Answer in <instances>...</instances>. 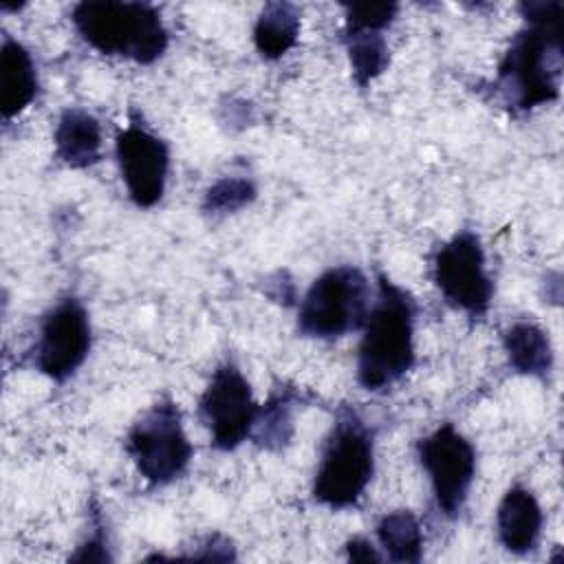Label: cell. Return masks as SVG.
Listing matches in <instances>:
<instances>
[{
  "label": "cell",
  "mask_w": 564,
  "mask_h": 564,
  "mask_svg": "<svg viewBox=\"0 0 564 564\" xmlns=\"http://www.w3.org/2000/svg\"><path fill=\"white\" fill-rule=\"evenodd\" d=\"M414 326L416 302L412 293L379 273L377 297L357 346V381L364 390L381 392L412 370L416 364Z\"/></svg>",
  "instance_id": "obj_1"
},
{
  "label": "cell",
  "mask_w": 564,
  "mask_h": 564,
  "mask_svg": "<svg viewBox=\"0 0 564 564\" xmlns=\"http://www.w3.org/2000/svg\"><path fill=\"white\" fill-rule=\"evenodd\" d=\"M564 64L562 20L527 22L509 42L494 93L509 112H531L560 97Z\"/></svg>",
  "instance_id": "obj_2"
},
{
  "label": "cell",
  "mask_w": 564,
  "mask_h": 564,
  "mask_svg": "<svg viewBox=\"0 0 564 564\" xmlns=\"http://www.w3.org/2000/svg\"><path fill=\"white\" fill-rule=\"evenodd\" d=\"M77 35L97 53L150 66L170 46L161 11L148 2L84 0L70 11Z\"/></svg>",
  "instance_id": "obj_3"
},
{
  "label": "cell",
  "mask_w": 564,
  "mask_h": 564,
  "mask_svg": "<svg viewBox=\"0 0 564 564\" xmlns=\"http://www.w3.org/2000/svg\"><path fill=\"white\" fill-rule=\"evenodd\" d=\"M372 476L375 430L352 405H339L319 454L311 496L326 509H350L361 500Z\"/></svg>",
  "instance_id": "obj_4"
},
{
  "label": "cell",
  "mask_w": 564,
  "mask_h": 564,
  "mask_svg": "<svg viewBox=\"0 0 564 564\" xmlns=\"http://www.w3.org/2000/svg\"><path fill=\"white\" fill-rule=\"evenodd\" d=\"M366 273L355 264H337L322 271L297 306V333L308 339L333 341L361 330L372 306Z\"/></svg>",
  "instance_id": "obj_5"
},
{
  "label": "cell",
  "mask_w": 564,
  "mask_h": 564,
  "mask_svg": "<svg viewBox=\"0 0 564 564\" xmlns=\"http://www.w3.org/2000/svg\"><path fill=\"white\" fill-rule=\"evenodd\" d=\"M126 452L137 474L152 487L170 485L187 471L194 445L172 397H161L132 423L126 436Z\"/></svg>",
  "instance_id": "obj_6"
},
{
  "label": "cell",
  "mask_w": 564,
  "mask_h": 564,
  "mask_svg": "<svg viewBox=\"0 0 564 564\" xmlns=\"http://www.w3.org/2000/svg\"><path fill=\"white\" fill-rule=\"evenodd\" d=\"M432 280L452 308L474 319L487 315L494 300V282L476 231L460 229L434 251Z\"/></svg>",
  "instance_id": "obj_7"
},
{
  "label": "cell",
  "mask_w": 564,
  "mask_h": 564,
  "mask_svg": "<svg viewBox=\"0 0 564 564\" xmlns=\"http://www.w3.org/2000/svg\"><path fill=\"white\" fill-rule=\"evenodd\" d=\"M416 458L427 474L438 513L447 520L458 518L476 478L471 441L454 423H441L416 441Z\"/></svg>",
  "instance_id": "obj_8"
},
{
  "label": "cell",
  "mask_w": 564,
  "mask_h": 564,
  "mask_svg": "<svg viewBox=\"0 0 564 564\" xmlns=\"http://www.w3.org/2000/svg\"><path fill=\"white\" fill-rule=\"evenodd\" d=\"M260 403L253 399L251 383L231 361L214 368L198 399V419L209 432V443L218 452H234L251 438Z\"/></svg>",
  "instance_id": "obj_9"
},
{
  "label": "cell",
  "mask_w": 564,
  "mask_h": 564,
  "mask_svg": "<svg viewBox=\"0 0 564 564\" xmlns=\"http://www.w3.org/2000/svg\"><path fill=\"white\" fill-rule=\"evenodd\" d=\"M93 346L90 315L79 297L57 300L40 319L33 366L55 383H66L86 361Z\"/></svg>",
  "instance_id": "obj_10"
},
{
  "label": "cell",
  "mask_w": 564,
  "mask_h": 564,
  "mask_svg": "<svg viewBox=\"0 0 564 564\" xmlns=\"http://www.w3.org/2000/svg\"><path fill=\"white\" fill-rule=\"evenodd\" d=\"M115 156L132 205L139 209L154 207L167 187V143L145 128L141 117L130 115V121L115 137Z\"/></svg>",
  "instance_id": "obj_11"
},
{
  "label": "cell",
  "mask_w": 564,
  "mask_h": 564,
  "mask_svg": "<svg viewBox=\"0 0 564 564\" xmlns=\"http://www.w3.org/2000/svg\"><path fill=\"white\" fill-rule=\"evenodd\" d=\"M544 513L535 494L516 482L511 485L496 509V533L505 551L513 555L531 553L542 535Z\"/></svg>",
  "instance_id": "obj_12"
},
{
  "label": "cell",
  "mask_w": 564,
  "mask_h": 564,
  "mask_svg": "<svg viewBox=\"0 0 564 564\" xmlns=\"http://www.w3.org/2000/svg\"><path fill=\"white\" fill-rule=\"evenodd\" d=\"M40 82L31 51L9 35L0 46V115L4 121L24 112L37 97Z\"/></svg>",
  "instance_id": "obj_13"
},
{
  "label": "cell",
  "mask_w": 564,
  "mask_h": 564,
  "mask_svg": "<svg viewBox=\"0 0 564 564\" xmlns=\"http://www.w3.org/2000/svg\"><path fill=\"white\" fill-rule=\"evenodd\" d=\"M55 156L70 170H86L101 161V123L99 119L77 106L62 110L55 132Z\"/></svg>",
  "instance_id": "obj_14"
},
{
  "label": "cell",
  "mask_w": 564,
  "mask_h": 564,
  "mask_svg": "<svg viewBox=\"0 0 564 564\" xmlns=\"http://www.w3.org/2000/svg\"><path fill=\"white\" fill-rule=\"evenodd\" d=\"M509 366L524 377H546L553 370V344L549 333L529 319H518L502 333Z\"/></svg>",
  "instance_id": "obj_15"
},
{
  "label": "cell",
  "mask_w": 564,
  "mask_h": 564,
  "mask_svg": "<svg viewBox=\"0 0 564 564\" xmlns=\"http://www.w3.org/2000/svg\"><path fill=\"white\" fill-rule=\"evenodd\" d=\"M302 401L304 392L300 388L289 383L278 386L258 410L251 441L267 452L284 449L293 438L295 410Z\"/></svg>",
  "instance_id": "obj_16"
},
{
  "label": "cell",
  "mask_w": 564,
  "mask_h": 564,
  "mask_svg": "<svg viewBox=\"0 0 564 564\" xmlns=\"http://www.w3.org/2000/svg\"><path fill=\"white\" fill-rule=\"evenodd\" d=\"M302 20H300V9L291 2H267L251 31V40L256 51L260 53L262 59H280L284 57L300 37Z\"/></svg>",
  "instance_id": "obj_17"
},
{
  "label": "cell",
  "mask_w": 564,
  "mask_h": 564,
  "mask_svg": "<svg viewBox=\"0 0 564 564\" xmlns=\"http://www.w3.org/2000/svg\"><path fill=\"white\" fill-rule=\"evenodd\" d=\"M383 560L399 564H416L423 557V529L410 509H392L383 513L375 527Z\"/></svg>",
  "instance_id": "obj_18"
},
{
  "label": "cell",
  "mask_w": 564,
  "mask_h": 564,
  "mask_svg": "<svg viewBox=\"0 0 564 564\" xmlns=\"http://www.w3.org/2000/svg\"><path fill=\"white\" fill-rule=\"evenodd\" d=\"M350 75L359 88H368L390 64V48L383 33L361 31V33H341Z\"/></svg>",
  "instance_id": "obj_19"
},
{
  "label": "cell",
  "mask_w": 564,
  "mask_h": 564,
  "mask_svg": "<svg viewBox=\"0 0 564 564\" xmlns=\"http://www.w3.org/2000/svg\"><path fill=\"white\" fill-rule=\"evenodd\" d=\"M258 198V187L249 176H220L203 194V212L209 216H227L249 207Z\"/></svg>",
  "instance_id": "obj_20"
},
{
  "label": "cell",
  "mask_w": 564,
  "mask_h": 564,
  "mask_svg": "<svg viewBox=\"0 0 564 564\" xmlns=\"http://www.w3.org/2000/svg\"><path fill=\"white\" fill-rule=\"evenodd\" d=\"M399 13L397 2H357L344 4V29L341 33H361L375 31L386 33Z\"/></svg>",
  "instance_id": "obj_21"
},
{
  "label": "cell",
  "mask_w": 564,
  "mask_h": 564,
  "mask_svg": "<svg viewBox=\"0 0 564 564\" xmlns=\"http://www.w3.org/2000/svg\"><path fill=\"white\" fill-rule=\"evenodd\" d=\"M73 562H110L112 555L108 553V538H106V524L101 520V513L95 509L90 516V531L84 538V542L77 546V551L70 555Z\"/></svg>",
  "instance_id": "obj_22"
},
{
  "label": "cell",
  "mask_w": 564,
  "mask_h": 564,
  "mask_svg": "<svg viewBox=\"0 0 564 564\" xmlns=\"http://www.w3.org/2000/svg\"><path fill=\"white\" fill-rule=\"evenodd\" d=\"M346 560L350 562H383V553L364 535H352L344 544Z\"/></svg>",
  "instance_id": "obj_23"
}]
</instances>
